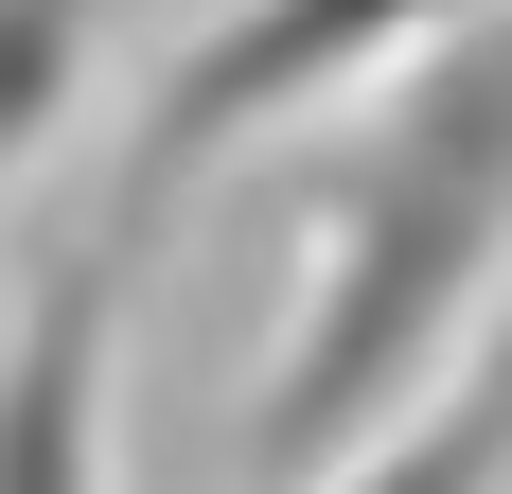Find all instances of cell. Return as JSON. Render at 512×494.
<instances>
[{
  "label": "cell",
  "mask_w": 512,
  "mask_h": 494,
  "mask_svg": "<svg viewBox=\"0 0 512 494\" xmlns=\"http://www.w3.org/2000/svg\"><path fill=\"white\" fill-rule=\"evenodd\" d=\"M442 18H477V0H230V18H195V36L159 53L142 124H124V212L195 195L230 142L301 124V106H354L371 71H407Z\"/></svg>",
  "instance_id": "obj_2"
},
{
  "label": "cell",
  "mask_w": 512,
  "mask_h": 494,
  "mask_svg": "<svg viewBox=\"0 0 512 494\" xmlns=\"http://www.w3.org/2000/svg\"><path fill=\"white\" fill-rule=\"evenodd\" d=\"M142 230L159 212L106 195L89 247H53L18 318H0V494H106V371H124V283H142Z\"/></svg>",
  "instance_id": "obj_3"
},
{
  "label": "cell",
  "mask_w": 512,
  "mask_h": 494,
  "mask_svg": "<svg viewBox=\"0 0 512 494\" xmlns=\"http://www.w3.org/2000/svg\"><path fill=\"white\" fill-rule=\"evenodd\" d=\"M89 71H106V0H0V195L71 142Z\"/></svg>",
  "instance_id": "obj_5"
},
{
  "label": "cell",
  "mask_w": 512,
  "mask_h": 494,
  "mask_svg": "<svg viewBox=\"0 0 512 494\" xmlns=\"http://www.w3.org/2000/svg\"><path fill=\"white\" fill-rule=\"evenodd\" d=\"M495 459H512V353H495V371H460L424 424L354 442L336 477H301V494H495Z\"/></svg>",
  "instance_id": "obj_4"
},
{
  "label": "cell",
  "mask_w": 512,
  "mask_h": 494,
  "mask_svg": "<svg viewBox=\"0 0 512 494\" xmlns=\"http://www.w3.org/2000/svg\"><path fill=\"white\" fill-rule=\"evenodd\" d=\"M512 265V18H442L407 71H371V106L301 159V300L248 406V477L301 494L354 442L407 424V389L460 353V318Z\"/></svg>",
  "instance_id": "obj_1"
}]
</instances>
